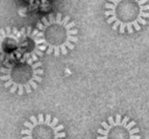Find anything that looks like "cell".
I'll use <instances>...</instances> for the list:
<instances>
[{
  "instance_id": "1",
  "label": "cell",
  "mask_w": 149,
  "mask_h": 139,
  "mask_svg": "<svg viewBox=\"0 0 149 139\" xmlns=\"http://www.w3.org/2000/svg\"><path fill=\"white\" fill-rule=\"evenodd\" d=\"M37 38L40 49L54 56L66 55L78 43V29L70 17L60 12L44 17L37 25Z\"/></svg>"
},
{
  "instance_id": "2",
  "label": "cell",
  "mask_w": 149,
  "mask_h": 139,
  "mask_svg": "<svg viewBox=\"0 0 149 139\" xmlns=\"http://www.w3.org/2000/svg\"><path fill=\"white\" fill-rule=\"evenodd\" d=\"M104 7L107 23L120 34L140 31L149 17V0H108Z\"/></svg>"
},
{
  "instance_id": "3",
  "label": "cell",
  "mask_w": 149,
  "mask_h": 139,
  "mask_svg": "<svg viewBox=\"0 0 149 139\" xmlns=\"http://www.w3.org/2000/svg\"><path fill=\"white\" fill-rule=\"evenodd\" d=\"M0 79L11 94H31L43 80V64L32 58H22L0 68Z\"/></svg>"
},
{
  "instance_id": "4",
  "label": "cell",
  "mask_w": 149,
  "mask_h": 139,
  "mask_svg": "<svg viewBox=\"0 0 149 139\" xmlns=\"http://www.w3.org/2000/svg\"><path fill=\"white\" fill-rule=\"evenodd\" d=\"M63 125L51 115L31 116L24 123L22 129V139H63Z\"/></svg>"
},
{
  "instance_id": "5",
  "label": "cell",
  "mask_w": 149,
  "mask_h": 139,
  "mask_svg": "<svg viewBox=\"0 0 149 139\" xmlns=\"http://www.w3.org/2000/svg\"><path fill=\"white\" fill-rule=\"evenodd\" d=\"M97 132V139H141L136 122L122 115L108 117L101 123Z\"/></svg>"
},
{
  "instance_id": "6",
  "label": "cell",
  "mask_w": 149,
  "mask_h": 139,
  "mask_svg": "<svg viewBox=\"0 0 149 139\" xmlns=\"http://www.w3.org/2000/svg\"><path fill=\"white\" fill-rule=\"evenodd\" d=\"M25 54V28L0 29V61L4 63L22 59Z\"/></svg>"
},
{
  "instance_id": "7",
  "label": "cell",
  "mask_w": 149,
  "mask_h": 139,
  "mask_svg": "<svg viewBox=\"0 0 149 139\" xmlns=\"http://www.w3.org/2000/svg\"><path fill=\"white\" fill-rule=\"evenodd\" d=\"M31 4H34V3H38V4H46L48 2V0H29Z\"/></svg>"
}]
</instances>
